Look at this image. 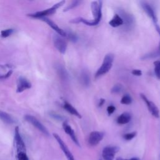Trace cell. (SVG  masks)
Returning <instances> with one entry per match:
<instances>
[{
	"label": "cell",
	"instance_id": "obj_26",
	"mask_svg": "<svg viewBox=\"0 0 160 160\" xmlns=\"http://www.w3.org/2000/svg\"><path fill=\"white\" fill-rule=\"evenodd\" d=\"M154 73L156 78L160 79V61H156L154 62Z\"/></svg>",
	"mask_w": 160,
	"mask_h": 160
},
{
	"label": "cell",
	"instance_id": "obj_23",
	"mask_svg": "<svg viewBox=\"0 0 160 160\" xmlns=\"http://www.w3.org/2000/svg\"><path fill=\"white\" fill-rule=\"evenodd\" d=\"M66 32V37L68 38V39L69 40H70L72 42H76L78 39V36L73 32L70 31H65Z\"/></svg>",
	"mask_w": 160,
	"mask_h": 160
},
{
	"label": "cell",
	"instance_id": "obj_16",
	"mask_svg": "<svg viewBox=\"0 0 160 160\" xmlns=\"http://www.w3.org/2000/svg\"><path fill=\"white\" fill-rule=\"evenodd\" d=\"M63 107L66 109V111H68V112H69L71 114L74 115V116L78 117V118H82V116L78 111V110L74 107H73L70 103H69L68 102L64 101V104H63Z\"/></svg>",
	"mask_w": 160,
	"mask_h": 160
},
{
	"label": "cell",
	"instance_id": "obj_14",
	"mask_svg": "<svg viewBox=\"0 0 160 160\" xmlns=\"http://www.w3.org/2000/svg\"><path fill=\"white\" fill-rule=\"evenodd\" d=\"M62 128L64 129V131L69 136L72 141L74 142L75 144H76L78 146L80 147V144L79 142V141L78 139V138L76 136V134L73 130V129L71 127V126L66 122L64 121L62 124Z\"/></svg>",
	"mask_w": 160,
	"mask_h": 160
},
{
	"label": "cell",
	"instance_id": "obj_2",
	"mask_svg": "<svg viewBox=\"0 0 160 160\" xmlns=\"http://www.w3.org/2000/svg\"><path fill=\"white\" fill-rule=\"evenodd\" d=\"M118 14L120 16L123 21L124 28L126 30H131L135 25V18L131 13L127 12L124 9L118 8Z\"/></svg>",
	"mask_w": 160,
	"mask_h": 160
},
{
	"label": "cell",
	"instance_id": "obj_12",
	"mask_svg": "<svg viewBox=\"0 0 160 160\" xmlns=\"http://www.w3.org/2000/svg\"><path fill=\"white\" fill-rule=\"evenodd\" d=\"M140 2H141V7L143 9L144 11L151 19L154 24H158V19H157L156 13L153 9V8H152V6L149 4H148V2H144V1H141Z\"/></svg>",
	"mask_w": 160,
	"mask_h": 160
},
{
	"label": "cell",
	"instance_id": "obj_17",
	"mask_svg": "<svg viewBox=\"0 0 160 160\" xmlns=\"http://www.w3.org/2000/svg\"><path fill=\"white\" fill-rule=\"evenodd\" d=\"M131 119V116L129 112H123L117 118V122L119 124H128Z\"/></svg>",
	"mask_w": 160,
	"mask_h": 160
},
{
	"label": "cell",
	"instance_id": "obj_34",
	"mask_svg": "<svg viewBox=\"0 0 160 160\" xmlns=\"http://www.w3.org/2000/svg\"><path fill=\"white\" fill-rule=\"evenodd\" d=\"M131 73L136 76H140L142 75V71L140 69H132Z\"/></svg>",
	"mask_w": 160,
	"mask_h": 160
},
{
	"label": "cell",
	"instance_id": "obj_29",
	"mask_svg": "<svg viewBox=\"0 0 160 160\" xmlns=\"http://www.w3.org/2000/svg\"><path fill=\"white\" fill-rule=\"evenodd\" d=\"M13 31H14L13 29H7L2 30L1 32V36L2 38H7L10 35H11Z\"/></svg>",
	"mask_w": 160,
	"mask_h": 160
},
{
	"label": "cell",
	"instance_id": "obj_38",
	"mask_svg": "<svg viewBox=\"0 0 160 160\" xmlns=\"http://www.w3.org/2000/svg\"><path fill=\"white\" fill-rule=\"evenodd\" d=\"M100 160H101V159H100Z\"/></svg>",
	"mask_w": 160,
	"mask_h": 160
},
{
	"label": "cell",
	"instance_id": "obj_6",
	"mask_svg": "<svg viewBox=\"0 0 160 160\" xmlns=\"http://www.w3.org/2000/svg\"><path fill=\"white\" fill-rule=\"evenodd\" d=\"M24 119H26V121L29 122L31 123L32 125H33L35 128H36L39 131H41L42 134L44 135L49 136V132L47 128L35 117H34L32 115H29L27 114L24 116Z\"/></svg>",
	"mask_w": 160,
	"mask_h": 160
},
{
	"label": "cell",
	"instance_id": "obj_30",
	"mask_svg": "<svg viewBox=\"0 0 160 160\" xmlns=\"http://www.w3.org/2000/svg\"><path fill=\"white\" fill-rule=\"evenodd\" d=\"M17 160H29V158L26 153H19L16 154Z\"/></svg>",
	"mask_w": 160,
	"mask_h": 160
},
{
	"label": "cell",
	"instance_id": "obj_21",
	"mask_svg": "<svg viewBox=\"0 0 160 160\" xmlns=\"http://www.w3.org/2000/svg\"><path fill=\"white\" fill-rule=\"evenodd\" d=\"M0 119L8 124H13L15 122L14 119L12 118V117L10 114L1 110H0Z\"/></svg>",
	"mask_w": 160,
	"mask_h": 160
},
{
	"label": "cell",
	"instance_id": "obj_11",
	"mask_svg": "<svg viewBox=\"0 0 160 160\" xmlns=\"http://www.w3.org/2000/svg\"><path fill=\"white\" fill-rule=\"evenodd\" d=\"M104 138V133L101 131H92L89 134L88 142L91 146L98 145Z\"/></svg>",
	"mask_w": 160,
	"mask_h": 160
},
{
	"label": "cell",
	"instance_id": "obj_8",
	"mask_svg": "<svg viewBox=\"0 0 160 160\" xmlns=\"http://www.w3.org/2000/svg\"><path fill=\"white\" fill-rule=\"evenodd\" d=\"M53 136L56 139V141L59 144L60 148L64 152V155L66 156L68 160H75L74 157L69 149L68 148V146L66 144V143L64 142V141L61 138V137L56 133H53Z\"/></svg>",
	"mask_w": 160,
	"mask_h": 160
},
{
	"label": "cell",
	"instance_id": "obj_3",
	"mask_svg": "<svg viewBox=\"0 0 160 160\" xmlns=\"http://www.w3.org/2000/svg\"><path fill=\"white\" fill-rule=\"evenodd\" d=\"M65 3V1H61L59 2H58V3L54 4L52 7H51L50 8H48L46 10L42 11H38L36 12H34V13H31V14H28V16L33 18H45L46 16L48 15H51L53 14L56 12V10L61 7V6H62Z\"/></svg>",
	"mask_w": 160,
	"mask_h": 160
},
{
	"label": "cell",
	"instance_id": "obj_15",
	"mask_svg": "<svg viewBox=\"0 0 160 160\" xmlns=\"http://www.w3.org/2000/svg\"><path fill=\"white\" fill-rule=\"evenodd\" d=\"M42 21L46 22L52 29H53L61 37H66V32L61 28H60L55 22H54L51 19L47 18H43L41 19Z\"/></svg>",
	"mask_w": 160,
	"mask_h": 160
},
{
	"label": "cell",
	"instance_id": "obj_33",
	"mask_svg": "<svg viewBox=\"0 0 160 160\" xmlns=\"http://www.w3.org/2000/svg\"><path fill=\"white\" fill-rule=\"evenodd\" d=\"M116 110V108L113 105H109L108 108H107V112L108 113L109 115L112 114Z\"/></svg>",
	"mask_w": 160,
	"mask_h": 160
},
{
	"label": "cell",
	"instance_id": "obj_7",
	"mask_svg": "<svg viewBox=\"0 0 160 160\" xmlns=\"http://www.w3.org/2000/svg\"><path fill=\"white\" fill-rule=\"evenodd\" d=\"M140 97H141V99L146 104V106H147L149 111L151 114V115L153 116L154 117H155L156 118H159V110L158 108L156 106V105L153 102L150 101L146 96V95L144 94L141 93Z\"/></svg>",
	"mask_w": 160,
	"mask_h": 160
},
{
	"label": "cell",
	"instance_id": "obj_10",
	"mask_svg": "<svg viewBox=\"0 0 160 160\" xmlns=\"http://www.w3.org/2000/svg\"><path fill=\"white\" fill-rule=\"evenodd\" d=\"M53 42L55 48L61 54H64L67 49V43L66 41L59 35H54Z\"/></svg>",
	"mask_w": 160,
	"mask_h": 160
},
{
	"label": "cell",
	"instance_id": "obj_13",
	"mask_svg": "<svg viewBox=\"0 0 160 160\" xmlns=\"http://www.w3.org/2000/svg\"><path fill=\"white\" fill-rule=\"evenodd\" d=\"M31 88V83L25 78L19 77L17 81V92H23L24 90Z\"/></svg>",
	"mask_w": 160,
	"mask_h": 160
},
{
	"label": "cell",
	"instance_id": "obj_1",
	"mask_svg": "<svg viewBox=\"0 0 160 160\" xmlns=\"http://www.w3.org/2000/svg\"><path fill=\"white\" fill-rule=\"evenodd\" d=\"M114 54L111 53L107 54L103 59V62L101 64L99 68L97 70L95 73V78H98L105 74H106L112 66L113 61H114Z\"/></svg>",
	"mask_w": 160,
	"mask_h": 160
},
{
	"label": "cell",
	"instance_id": "obj_5",
	"mask_svg": "<svg viewBox=\"0 0 160 160\" xmlns=\"http://www.w3.org/2000/svg\"><path fill=\"white\" fill-rule=\"evenodd\" d=\"M91 8L94 17L93 21L98 25L100 22L102 18V1H92L91 3Z\"/></svg>",
	"mask_w": 160,
	"mask_h": 160
},
{
	"label": "cell",
	"instance_id": "obj_25",
	"mask_svg": "<svg viewBox=\"0 0 160 160\" xmlns=\"http://www.w3.org/2000/svg\"><path fill=\"white\" fill-rule=\"evenodd\" d=\"M82 2V1H72L66 8H64V11H69L72 9H74V8L78 6L79 5V4H81Z\"/></svg>",
	"mask_w": 160,
	"mask_h": 160
},
{
	"label": "cell",
	"instance_id": "obj_20",
	"mask_svg": "<svg viewBox=\"0 0 160 160\" xmlns=\"http://www.w3.org/2000/svg\"><path fill=\"white\" fill-rule=\"evenodd\" d=\"M56 70L59 78L63 81H68L69 79V75L66 69L61 65H58L56 68Z\"/></svg>",
	"mask_w": 160,
	"mask_h": 160
},
{
	"label": "cell",
	"instance_id": "obj_27",
	"mask_svg": "<svg viewBox=\"0 0 160 160\" xmlns=\"http://www.w3.org/2000/svg\"><path fill=\"white\" fill-rule=\"evenodd\" d=\"M120 102L122 104L128 105L132 102V98L129 94H125L122 97Z\"/></svg>",
	"mask_w": 160,
	"mask_h": 160
},
{
	"label": "cell",
	"instance_id": "obj_24",
	"mask_svg": "<svg viewBox=\"0 0 160 160\" xmlns=\"http://www.w3.org/2000/svg\"><path fill=\"white\" fill-rule=\"evenodd\" d=\"M122 89H123L122 85L120 83H118L113 86V87L111 89V93H113V94L119 93L122 91Z\"/></svg>",
	"mask_w": 160,
	"mask_h": 160
},
{
	"label": "cell",
	"instance_id": "obj_31",
	"mask_svg": "<svg viewBox=\"0 0 160 160\" xmlns=\"http://www.w3.org/2000/svg\"><path fill=\"white\" fill-rule=\"evenodd\" d=\"M49 115L50 116H51L53 119H55L56 120H58V121H62L64 119V117L61 116L60 114H58L56 112H51L49 113Z\"/></svg>",
	"mask_w": 160,
	"mask_h": 160
},
{
	"label": "cell",
	"instance_id": "obj_9",
	"mask_svg": "<svg viewBox=\"0 0 160 160\" xmlns=\"http://www.w3.org/2000/svg\"><path fill=\"white\" fill-rule=\"evenodd\" d=\"M119 148L115 146H107L104 148L102 151V156L104 160H114L116 154Z\"/></svg>",
	"mask_w": 160,
	"mask_h": 160
},
{
	"label": "cell",
	"instance_id": "obj_22",
	"mask_svg": "<svg viewBox=\"0 0 160 160\" xmlns=\"http://www.w3.org/2000/svg\"><path fill=\"white\" fill-rule=\"evenodd\" d=\"M159 56H160V51L158 50L156 51H153V52H151L148 54H144L141 57V59L146 60V59H154Z\"/></svg>",
	"mask_w": 160,
	"mask_h": 160
},
{
	"label": "cell",
	"instance_id": "obj_35",
	"mask_svg": "<svg viewBox=\"0 0 160 160\" xmlns=\"http://www.w3.org/2000/svg\"><path fill=\"white\" fill-rule=\"evenodd\" d=\"M104 102H105V99L104 98H101L99 101V107L102 106L104 104Z\"/></svg>",
	"mask_w": 160,
	"mask_h": 160
},
{
	"label": "cell",
	"instance_id": "obj_28",
	"mask_svg": "<svg viewBox=\"0 0 160 160\" xmlns=\"http://www.w3.org/2000/svg\"><path fill=\"white\" fill-rule=\"evenodd\" d=\"M136 131H133V132H128V133H126L123 135V138L125 140L127 141H130L131 139H132L136 136Z\"/></svg>",
	"mask_w": 160,
	"mask_h": 160
},
{
	"label": "cell",
	"instance_id": "obj_37",
	"mask_svg": "<svg viewBox=\"0 0 160 160\" xmlns=\"http://www.w3.org/2000/svg\"><path fill=\"white\" fill-rule=\"evenodd\" d=\"M116 160H124V159L122 158H121V157H118V158H117Z\"/></svg>",
	"mask_w": 160,
	"mask_h": 160
},
{
	"label": "cell",
	"instance_id": "obj_36",
	"mask_svg": "<svg viewBox=\"0 0 160 160\" xmlns=\"http://www.w3.org/2000/svg\"><path fill=\"white\" fill-rule=\"evenodd\" d=\"M126 160H139L138 158H130V159H126Z\"/></svg>",
	"mask_w": 160,
	"mask_h": 160
},
{
	"label": "cell",
	"instance_id": "obj_18",
	"mask_svg": "<svg viewBox=\"0 0 160 160\" xmlns=\"http://www.w3.org/2000/svg\"><path fill=\"white\" fill-rule=\"evenodd\" d=\"M81 84L85 87L89 86L90 84V76L86 71H82L80 74L79 78Z\"/></svg>",
	"mask_w": 160,
	"mask_h": 160
},
{
	"label": "cell",
	"instance_id": "obj_4",
	"mask_svg": "<svg viewBox=\"0 0 160 160\" xmlns=\"http://www.w3.org/2000/svg\"><path fill=\"white\" fill-rule=\"evenodd\" d=\"M14 145L16 149V154L26 153L25 142L21 137L18 126H16L14 129Z\"/></svg>",
	"mask_w": 160,
	"mask_h": 160
},
{
	"label": "cell",
	"instance_id": "obj_32",
	"mask_svg": "<svg viewBox=\"0 0 160 160\" xmlns=\"http://www.w3.org/2000/svg\"><path fill=\"white\" fill-rule=\"evenodd\" d=\"M12 72V69H10V70L8 71L6 74L0 75V79H6V78H9V77L11 75Z\"/></svg>",
	"mask_w": 160,
	"mask_h": 160
},
{
	"label": "cell",
	"instance_id": "obj_19",
	"mask_svg": "<svg viewBox=\"0 0 160 160\" xmlns=\"http://www.w3.org/2000/svg\"><path fill=\"white\" fill-rule=\"evenodd\" d=\"M109 24L113 28H117L123 25V21L120 16L118 14H116L113 18L109 21Z\"/></svg>",
	"mask_w": 160,
	"mask_h": 160
}]
</instances>
